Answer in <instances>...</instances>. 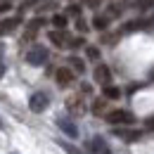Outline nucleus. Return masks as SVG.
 <instances>
[{
    "label": "nucleus",
    "instance_id": "nucleus-1",
    "mask_svg": "<svg viewBox=\"0 0 154 154\" xmlns=\"http://www.w3.org/2000/svg\"><path fill=\"white\" fill-rule=\"evenodd\" d=\"M104 119H107V123H114V126H131V123H135V116L131 112H126V109H114Z\"/></svg>",
    "mask_w": 154,
    "mask_h": 154
},
{
    "label": "nucleus",
    "instance_id": "nucleus-2",
    "mask_svg": "<svg viewBox=\"0 0 154 154\" xmlns=\"http://www.w3.org/2000/svg\"><path fill=\"white\" fill-rule=\"evenodd\" d=\"M26 62H29L31 66H43V64L48 62V50H45L43 45H33V48L26 52Z\"/></svg>",
    "mask_w": 154,
    "mask_h": 154
},
{
    "label": "nucleus",
    "instance_id": "nucleus-3",
    "mask_svg": "<svg viewBox=\"0 0 154 154\" xmlns=\"http://www.w3.org/2000/svg\"><path fill=\"white\" fill-rule=\"evenodd\" d=\"M48 104H50V97L45 95V93H33V95L29 97V109H31L33 114L45 112V109H48Z\"/></svg>",
    "mask_w": 154,
    "mask_h": 154
},
{
    "label": "nucleus",
    "instance_id": "nucleus-4",
    "mask_svg": "<svg viewBox=\"0 0 154 154\" xmlns=\"http://www.w3.org/2000/svg\"><path fill=\"white\" fill-rule=\"evenodd\" d=\"M95 81L100 83V85H109V81H112V71H109V66H104V64L95 66Z\"/></svg>",
    "mask_w": 154,
    "mask_h": 154
},
{
    "label": "nucleus",
    "instance_id": "nucleus-5",
    "mask_svg": "<svg viewBox=\"0 0 154 154\" xmlns=\"http://www.w3.org/2000/svg\"><path fill=\"white\" fill-rule=\"evenodd\" d=\"M55 78H57V83L62 85V88H66V85H71V81H74V71L66 69V66H62V69H57Z\"/></svg>",
    "mask_w": 154,
    "mask_h": 154
},
{
    "label": "nucleus",
    "instance_id": "nucleus-6",
    "mask_svg": "<svg viewBox=\"0 0 154 154\" xmlns=\"http://www.w3.org/2000/svg\"><path fill=\"white\" fill-rule=\"evenodd\" d=\"M21 24L19 17H10V19H2L0 21V36H7V33H12L17 26Z\"/></svg>",
    "mask_w": 154,
    "mask_h": 154
},
{
    "label": "nucleus",
    "instance_id": "nucleus-7",
    "mask_svg": "<svg viewBox=\"0 0 154 154\" xmlns=\"http://www.w3.org/2000/svg\"><path fill=\"white\" fill-rule=\"evenodd\" d=\"M48 38L52 40L57 48H66L69 45V36H66V31H62V29H57V31H50V36Z\"/></svg>",
    "mask_w": 154,
    "mask_h": 154
},
{
    "label": "nucleus",
    "instance_id": "nucleus-8",
    "mask_svg": "<svg viewBox=\"0 0 154 154\" xmlns=\"http://www.w3.org/2000/svg\"><path fill=\"white\" fill-rule=\"evenodd\" d=\"M66 109H69L71 114H83V112H85V107H83V100H81L78 95L69 97V100H66Z\"/></svg>",
    "mask_w": 154,
    "mask_h": 154
},
{
    "label": "nucleus",
    "instance_id": "nucleus-9",
    "mask_svg": "<svg viewBox=\"0 0 154 154\" xmlns=\"http://www.w3.org/2000/svg\"><path fill=\"white\" fill-rule=\"evenodd\" d=\"M57 126H59V128H62V131H64L66 135H69V137H78V128L74 126V123H71V121H69V119H59Z\"/></svg>",
    "mask_w": 154,
    "mask_h": 154
},
{
    "label": "nucleus",
    "instance_id": "nucleus-10",
    "mask_svg": "<svg viewBox=\"0 0 154 154\" xmlns=\"http://www.w3.org/2000/svg\"><path fill=\"white\" fill-rule=\"evenodd\" d=\"M116 135H119V137H123V140H128V142H135V140H140V137H142L140 131H128V128H116Z\"/></svg>",
    "mask_w": 154,
    "mask_h": 154
},
{
    "label": "nucleus",
    "instance_id": "nucleus-11",
    "mask_svg": "<svg viewBox=\"0 0 154 154\" xmlns=\"http://www.w3.org/2000/svg\"><path fill=\"white\" fill-rule=\"evenodd\" d=\"M109 17H107V14H97L95 19H93V26H95L97 31H107V29H109Z\"/></svg>",
    "mask_w": 154,
    "mask_h": 154
},
{
    "label": "nucleus",
    "instance_id": "nucleus-12",
    "mask_svg": "<svg viewBox=\"0 0 154 154\" xmlns=\"http://www.w3.org/2000/svg\"><path fill=\"white\" fill-rule=\"evenodd\" d=\"M69 64H71V69H74L76 74H83V71H85V62L78 59V57H69Z\"/></svg>",
    "mask_w": 154,
    "mask_h": 154
},
{
    "label": "nucleus",
    "instance_id": "nucleus-13",
    "mask_svg": "<svg viewBox=\"0 0 154 154\" xmlns=\"http://www.w3.org/2000/svg\"><path fill=\"white\" fill-rule=\"evenodd\" d=\"M102 93H104V97H109V100H116V97L121 95V90L114 88V85H102Z\"/></svg>",
    "mask_w": 154,
    "mask_h": 154
},
{
    "label": "nucleus",
    "instance_id": "nucleus-14",
    "mask_svg": "<svg viewBox=\"0 0 154 154\" xmlns=\"http://www.w3.org/2000/svg\"><path fill=\"white\" fill-rule=\"evenodd\" d=\"M52 24H55L57 29H62V31H64V29H66V24H69V19H66L64 14H55V17H52Z\"/></svg>",
    "mask_w": 154,
    "mask_h": 154
},
{
    "label": "nucleus",
    "instance_id": "nucleus-15",
    "mask_svg": "<svg viewBox=\"0 0 154 154\" xmlns=\"http://www.w3.org/2000/svg\"><path fill=\"white\" fill-rule=\"evenodd\" d=\"M104 107H107V100H104V97H100V100L93 102V112H95V114H102V112H104Z\"/></svg>",
    "mask_w": 154,
    "mask_h": 154
},
{
    "label": "nucleus",
    "instance_id": "nucleus-16",
    "mask_svg": "<svg viewBox=\"0 0 154 154\" xmlns=\"http://www.w3.org/2000/svg\"><path fill=\"white\" fill-rule=\"evenodd\" d=\"M90 149H95V152H107V147L102 145V137H95V140L90 142Z\"/></svg>",
    "mask_w": 154,
    "mask_h": 154
},
{
    "label": "nucleus",
    "instance_id": "nucleus-17",
    "mask_svg": "<svg viewBox=\"0 0 154 154\" xmlns=\"http://www.w3.org/2000/svg\"><path fill=\"white\" fill-rule=\"evenodd\" d=\"M83 43H85L83 38H74V40H69V48H81Z\"/></svg>",
    "mask_w": 154,
    "mask_h": 154
},
{
    "label": "nucleus",
    "instance_id": "nucleus-18",
    "mask_svg": "<svg viewBox=\"0 0 154 154\" xmlns=\"http://www.w3.org/2000/svg\"><path fill=\"white\" fill-rule=\"evenodd\" d=\"M88 57L97 59V57H100V50H97V48H88Z\"/></svg>",
    "mask_w": 154,
    "mask_h": 154
},
{
    "label": "nucleus",
    "instance_id": "nucleus-19",
    "mask_svg": "<svg viewBox=\"0 0 154 154\" xmlns=\"http://www.w3.org/2000/svg\"><path fill=\"white\" fill-rule=\"evenodd\" d=\"M69 14H71V17H78V14H81V7H78V5H71V7H69Z\"/></svg>",
    "mask_w": 154,
    "mask_h": 154
},
{
    "label": "nucleus",
    "instance_id": "nucleus-20",
    "mask_svg": "<svg viewBox=\"0 0 154 154\" xmlns=\"http://www.w3.org/2000/svg\"><path fill=\"white\" fill-rule=\"evenodd\" d=\"M76 26H78V31H88V24H85L83 19H78V21H76Z\"/></svg>",
    "mask_w": 154,
    "mask_h": 154
},
{
    "label": "nucleus",
    "instance_id": "nucleus-21",
    "mask_svg": "<svg viewBox=\"0 0 154 154\" xmlns=\"http://www.w3.org/2000/svg\"><path fill=\"white\" fill-rule=\"evenodd\" d=\"M2 74H5V64H2V48H0V78H2Z\"/></svg>",
    "mask_w": 154,
    "mask_h": 154
},
{
    "label": "nucleus",
    "instance_id": "nucleus-22",
    "mask_svg": "<svg viewBox=\"0 0 154 154\" xmlns=\"http://www.w3.org/2000/svg\"><path fill=\"white\" fill-rule=\"evenodd\" d=\"M145 126H147V128H152V131H154V116H152V119H147V121H145Z\"/></svg>",
    "mask_w": 154,
    "mask_h": 154
},
{
    "label": "nucleus",
    "instance_id": "nucleus-23",
    "mask_svg": "<svg viewBox=\"0 0 154 154\" xmlns=\"http://www.w3.org/2000/svg\"><path fill=\"white\" fill-rule=\"evenodd\" d=\"M5 10H10V2H0V12H5Z\"/></svg>",
    "mask_w": 154,
    "mask_h": 154
},
{
    "label": "nucleus",
    "instance_id": "nucleus-24",
    "mask_svg": "<svg viewBox=\"0 0 154 154\" xmlns=\"http://www.w3.org/2000/svg\"><path fill=\"white\" fill-rule=\"evenodd\" d=\"M135 2H137V5H140V2H142V0H135Z\"/></svg>",
    "mask_w": 154,
    "mask_h": 154
}]
</instances>
